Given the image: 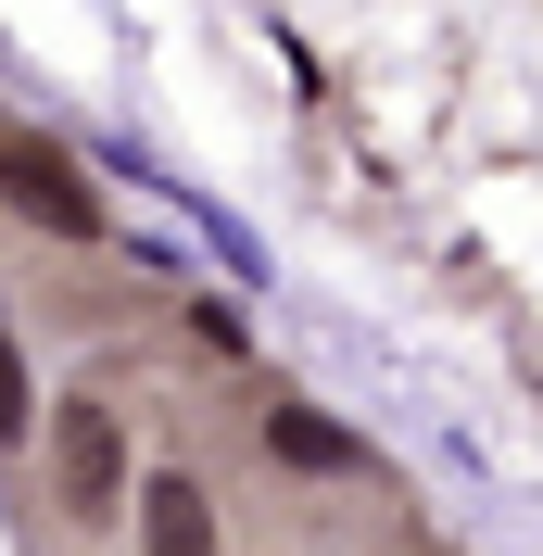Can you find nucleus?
I'll return each instance as SVG.
<instances>
[{"label":"nucleus","mask_w":543,"mask_h":556,"mask_svg":"<svg viewBox=\"0 0 543 556\" xmlns=\"http://www.w3.org/2000/svg\"><path fill=\"white\" fill-rule=\"evenodd\" d=\"M51 481H64V519H127V417L114 405H89V392H76V405H51Z\"/></svg>","instance_id":"nucleus-1"},{"label":"nucleus","mask_w":543,"mask_h":556,"mask_svg":"<svg viewBox=\"0 0 543 556\" xmlns=\"http://www.w3.org/2000/svg\"><path fill=\"white\" fill-rule=\"evenodd\" d=\"M266 455L278 468H316V481H354V468H367V443H354L341 417H316V405H266Z\"/></svg>","instance_id":"nucleus-4"},{"label":"nucleus","mask_w":543,"mask_h":556,"mask_svg":"<svg viewBox=\"0 0 543 556\" xmlns=\"http://www.w3.org/2000/svg\"><path fill=\"white\" fill-rule=\"evenodd\" d=\"M26 417H38V380H26V354L0 342V443H26Z\"/></svg>","instance_id":"nucleus-5"},{"label":"nucleus","mask_w":543,"mask_h":556,"mask_svg":"<svg viewBox=\"0 0 543 556\" xmlns=\"http://www.w3.org/2000/svg\"><path fill=\"white\" fill-rule=\"evenodd\" d=\"M0 203L26 215V228H51V241H102V203H89V177L51 152V139L0 127Z\"/></svg>","instance_id":"nucleus-2"},{"label":"nucleus","mask_w":543,"mask_h":556,"mask_svg":"<svg viewBox=\"0 0 543 556\" xmlns=\"http://www.w3.org/2000/svg\"><path fill=\"white\" fill-rule=\"evenodd\" d=\"M127 506H139V556H215V506H203L190 468H152Z\"/></svg>","instance_id":"nucleus-3"}]
</instances>
